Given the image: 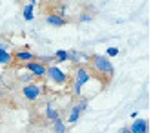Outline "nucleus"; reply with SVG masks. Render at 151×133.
<instances>
[{
  "label": "nucleus",
  "mask_w": 151,
  "mask_h": 133,
  "mask_svg": "<svg viewBox=\"0 0 151 133\" xmlns=\"http://www.w3.org/2000/svg\"><path fill=\"white\" fill-rule=\"evenodd\" d=\"M91 66H93V68L99 71V73H102V75H106V77H111V75L115 73L111 60L107 59V57H104V55H93V57H91Z\"/></svg>",
  "instance_id": "f257e3e1"
},
{
  "label": "nucleus",
  "mask_w": 151,
  "mask_h": 133,
  "mask_svg": "<svg viewBox=\"0 0 151 133\" xmlns=\"http://www.w3.org/2000/svg\"><path fill=\"white\" fill-rule=\"evenodd\" d=\"M91 79V73L86 69V68H77L75 69V80H73V93L75 95H80V90L86 82H89Z\"/></svg>",
  "instance_id": "f03ea898"
},
{
  "label": "nucleus",
  "mask_w": 151,
  "mask_h": 133,
  "mask_svg": "<svg viewBox=\"0 0 151 133\" xmlns=\"http://www.w3.org/2000/svg\"><path fill=\"white\" fill-rule=\"evenodd\" d=\"M46 77L51 79L53 82H57V84H68V75L62 69H58L57 66H49V68H46Z\"/></svg>",
  "instance_id": "7ed1b4c3"
},
{
  "label": "nucleus",
  "mask_w": 151,
  "mask_h": 133,
  "mask_svg": "<svg viewBox=\"0 0 151 133\" xmlns=\"http://www.w3.org/2000/svg\"><path fill=\"white\" fill-rule=\"evenodd\" d=\"M22 93H24V97L27 100H37V98L42 95V87L37 86V84H26L22 87Z\"/></svg>",
  "instance_id": "20e7f679"
},
{
  "label": "nucleus",
  "mask_w": 151,
  "mask_h": 133,
  "mask_svg": "<svg viewBox=\"0 0 151 133\" xmlns=\"http://www.w3.org/2000/svg\"><path fill=\"white\" fill-rule=\"evenodd\" d=\"M26 68L29 69V73L33 75V77H46V66L42 64V62L29 60V62H26Z\"/></svg>",
  "instance_id": "39448f33"
},
{
  "label": "nucleus",
  "mask_w": 151,
  "mask_h": 133,
  "mask_svg": "<svg viewBox=\"0 0 151 133\" xmlns=\"http://www.w3.org/2000/svg\"><path fill=\"white\" fill-rule=\"evenodd\" d=\"M129 131H131V133H147V131H149V128H147V120H144V119L133 120V124L129 126Z\"/></svg>",
  "instance_id": "423d86ee"
},
{
  "label": "nucleus",
  "mask_w": 151,
  "mask_h": 133,
  "mask_svg": "<svg viewBox=\"0 0 151 133\" xmlns=\"http://www.w3.org/2000/svg\"><path fill=\"white\" fill-rule=\"evenodd\" d=\"M37 57L31 51H17L13 55V62H29V60H35Z\"/></svg>",
  "instance_id": "0eeeda50"
},
{
  "label": "nucleus",
  "mask_w": 151,
  "mask_h": 133,
  "mask_svg": "<svg viewBox=\"0 0 151 133\" xmlns=\"http://www.w3.org/2000/svg\"><path fill=\"white\" fill-rule=\"evenodd\" d=\"M46 22L49 26H53V27H62L64 24H66V18L64 17H60V15H47V18H46Z\"/></svg>",
  "instance_id": "6e6552de"
},
{
  "label": "nucleus",
  "mask_w": 151,
  "mask_h": 133,
  "mask_svg": "<svg viewBox=\"0 0 151 133\" xmlns=\"http://www.w3.org/2000/svg\"><path fill=\"white\" fill-rule=\"evenodd\" d=\"M13 62V55L6 49L4 44H0V64H11Z\"/></svg>",
  "instance_id": "1a4fd4ad"
},
{
  "label": "nucleus",
  "mask_w": 151,
  "mask_h": 133,
  "mask_svg": "<svg viewBox=\"0 0 151 133\" xmlns=\"http://www.w3.org/2000/svg\"><path fill=\"white\" fill-rule=\"evenodd\" d=\"M80 108L77 106V104H75L73 108H71V113H69V119H68V122H71V124H75V122H77V120L80 119Z\"/></svg>",
  "instance_id": "9d476101"
},
{
  "label": "nucleus",
  "mask_w": 151,
  "mask_h": 133,
  "mask_svg": "<svg viewBox=\"0 0 151 133\" xmlns=\"http://www.w3.org/2000/svg\"><path fill=\"white\" fill-rule=\"evenodd\" d=\"M55 60H57V62H69V51L58 49V51L55 53Z\"/></svg>",
  "instance_id": "9b49d317"
},
{
  "label": "nucleus",
  "mask_w": 151,
  "mask_h": 133,
  "mask_svg": "<svg viewBox=\"0 0 151 133\" xmlns=\"http://www.w3.org/2000/svg\"><path fill=\"white\" fill-rule=\"evenodd\" d=\"M46 117L51 120V122H55V120L58 119V111H57V109L53 108L51 104H47V108H46Z\"/></svg>",
  "instance_id": "f8f14e48"
},
{
  "label": "nucleus",
  "mask_w": 151,
  "mask_h": 133,
  "mask_svg": "<svg viewBox=\"0 0 151 133\" xmlns=\"http://www.w3.org/2000/svg\"><path fill=\"white\" fill-rule=\"evenodd\" d=\"M33 7H35V4H26V6H24V18H26L27 22L35 18V17H33Z\"/></svg>",
  "instance_id": "ddd939ff"
},
{
  "label": "nucleus",
  "mask_w": 151,
  "mask_h": 133,
  "mask_svg": "<svg viewBox=\"0 0 151 133\" xmlns=\"http://www.w3.org/2000/svg\"><path fill=\"white\" fill-rule=\"evenodd\" d=\"M53 124H55V131H53V133H66V122H64L60 117H58Z\"/></svg>",
  "instance_id": "4468645a"
},
{
  "label": "nucleus",
  "mask_w": 151,
  "mask_h": 133,
  "mask_svg": "<svg viewBox=\"0 0 151 133\" xmlns=\"http://www.w3.org/2000/svg\"><path fill=\"white\" fill-rule=\"evenodd\" d=\"M116 55H118V49H116V48H107V55H106L107 59H111V57H116Z\"/></svg>",
  "instance_id": "2eb2a0df"
},
{
  "label": "nucleus",
  "mask_w": 151,
  "mask_h": 133,
  "mask_svg": "<svg viewBox=\"0 0 151 133\" xmlns=\"http://www.w3.org/2000/svg\"><path fill=\"white\" fill-rule=\"evenodd\" d=\"M20 80H22V82H31V80H33V75H31V73H26V75L20 77Z\"/></svg>",
  "instance_id": "dca6fc26"
},
{
  "label": "nucleus",
  "mask_w": 151,
  "mask_h": 133,
  "mask_svg": "<svg viewBox=\"0 0 151 133\" xmlns=\"http://www.w3.org/2000/svg\"><path fill=\"white\" fill-rule=\"evenodd\" d=\"M89 20H93V15H89V13L80 15V22H89Z\"/></svg>",
  "instance_id": "f3484780"
},
{
  "label": "nucleus",
  "mask_w": 151,
  "mask_h": 133,
  "mask_svg": "<svg viewBox=\"0 0 151 133\" xmlns=\"http://www.w3.org/2000/svg\"><path fill=\"white\" fill-rule=\"evenodd\" d=\"M77 106L80 108V111H86L88 109V100H80V102H77Z\"/></svg>",
  "instance_id": "a211bd4d"
},
{
  "label": "nucleus",
  "mask_w": 151,
  "mask_h": 133,
  "mask_svg": "<svg viewBox=\"0 0 151 133\" xmlns=\"http://www.w3.org/2000/svg\"><path fill=\"white\" fill-rule=\"evenodd\" d=\"M118 133H131V131H129V128H120V129H118Z\"/></svg>",
  "instance_id": "6ab92c4d"
},
{
  "label": "nucleus",
  "mask_w": 151,
  "mask_h": 133,
  "mask_svg": "<svg viewBox=\"0 0 151 133\" xmlns=\"http://www.w3.org/2000/svg\"><path fill=\"white\" fill-rule=\"evenodd\" d=\"M35 2H37V0H33V2H31V4H35Z\"/></svg>",
  "instance_id": "aec40b11"
}]
</instances>
